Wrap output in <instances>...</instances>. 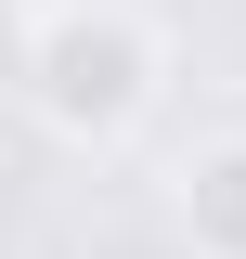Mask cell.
<instances>
[{
	"label": "cell",
	"mask_w": 246,
	"mask_h": 259,
	"mask_svg": "<svg viewBox=\"0 0 246 259\" xmlns=\"http://www.w3.org/2000/svg\"><path fill=\"white\" fill-rule=\"evenodd\" d=\"M0 259H13V246H0Z\"/></svg>",
	"instance_id": "5"
},
{
	"label": "cell",
	"mask_w": 246,
	"mask_h": 259,
	"mask_svg": "<svg viewBox=\"0 0 246 259\" xmlns=\"http://www.w3.org/2000/svg\"><path fill=\"white\" fill-rule=\"evenodd\" d=\"M169 78V39L130 0H39L13 39V117H39L52 143H130Z\"/></svg>",
	"instance_id": "1"
},
{
	"label": "cell",
	"mask_w": 246,
	"mask_h": 259,
	"mask_svg": "<svg viewBox=\"0 0 246 259\" xmlns=\"http://www.w3.org/2000/svg\"><path fill=\"white\" fill-rule=\"evenodd\" d=\"M13 39H26V0H0V78H13Z\"/></svg>",
	"instance_id": "3"
},
{
	"label": "cell",
	"mask_w": 246,
	"mask_h": 259,
	"mask_svg": "<svg viewBox=\"0 0 246 259\" xmlns=\"http://www.w3.org/2000/svg\"><path fill=\"white\" fill-rule=\"evenodd\" d=\"M0 156H13V78H0Z\"/></svg>",
	"instance_id": "4"
},
{
	"label": "cell",
	"mask_w": 246,
	"mask_h": 259,
	"mask_svg": "<svg viewBox=\"0 0 246 259\" xmlns=\"http://www.w3.org/2000/svg\"><path fill=\"white\" fill-rule=\"evenodd\" d=\"M169 207H182V246L194 259H246V130L233 143H194L182 182H169Z\"/></svg>",
	"instance_id": "2"
}]
</instances>
